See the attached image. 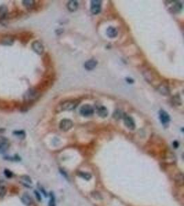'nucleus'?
Returning <instances> with one entry per match:
<instances>
[{
	"instance_id": "nucleus-1",
	"label": "nucleus",
	"mask_w": 184,
	"mask_h": 206,
	"mask_svg": "<svg viewBox=\"0 0 184 206\" xmlns=\"http://www.w3.org/2000/svg\"><path fill=\"white\" fill-rule=\"evenodd\" d=\"M142 74L146 81L152 86H156V87L162 81L159 74L153 68H146L142 72Z\"/></svg>"
},
{
	"instance_id": "nucleus-2",
	"label": "nucleus",
	"mask_w": 184,
	"mask_h": 206,
	"mask_svg": "<svg viewBox=\"0 0 184 206\" xmlns=\"http://www.w3.org/2000/svg\"><path fill=\"white\" fill-rule=\"evenodd\" d=\"M80 100L77 99H72L65 100L63 102H60V104L57 106L58 111H72L75 109L77 106L80 104Z\"/></svg>"
},
{
	"instance_id": "nucleus-3",
	"label": "nucleus",
	"mask_w": 184,
	"mask_h": 206,
	"mask_svg": "<svg viewBox=\"0 0 184 206\" xmlns=\"http://www.w3.org/2000/svg\"><path fill=\"white\" fill-rule=\"evenodd\" d=\"M39 97V92L35 88L29 89L24 95V100L26 103L34 102Z\"/></svg>"
},
{
	"instance_id": "nucleus-4",
	"label": "nucleus",
	"mask_w": 184,
	"mask_h": 206,
	"mask_svg": "<svg viewBox=\"0 0 184 206\" xmlns=\"http://www.w3.org/2000/svg\"><path fill=\"white\" fill-rule=\"evenodd\" d=\"M167 9L173 14H177L180 13L182 10V3L178 1H165Z\"/></svg>"
},
{
	"instance_id": "nucleus-5",
	"label": "nucleus",
	"mask_w": 184,
	"mask_h": 206,
	"mask_svg": "<svg viewBox=\"0 0 184 206\" xmlns=\"http://www.w3.org/2000/svg\"><path fill=\"white\" fill-rule=\"evenodd\" d=\"M156 90L159 92L160 94L164 96H168L170 94V89L168 85V82L166 81H161L159 85L156 87Z\"/></svg>"
},
{
	"instance_id": "nucleus-6",
	"label": "nucleus",
	"mask_w": 184,
	"mask_h": 206,
	"mask_svg": "<svg viewBox=\"0 0 184 206\" xmlns=\"http://www.w3.org/2000/svg\"><path fill=\"white\" fill-rule=\"evenodd\" d=\"M80 113L84 117L90 116L94 113V109L90 104H84L80 108Z\"/></svg>"
},
{
	"instance_id": "nucleus-7",
	"label": "nucleus",
	"mask_w": 184,
	"mask_h": 206,
	"mask_svg": "<svg viewBox=\"0 0 184 206\" xmlns=\"http://www.w3.org/2000/svg\"><path fill=\"white\" fill-rule=\"evenodd\" d=\"M101 1L100 0H92L91 1L90 10L93 15H97L101 12Z\"/></svg>"
},
{
	"instance_id": "nucleus-8",
	"label": "nucleus",
	"mask_w": 184,
	"mask_h": 206,
	"mask_svg": "<svg viewBox=\"0 0 184 206\" xmlns=\"http://www.w3.org/2000/svg\"><path fill=\"white\" fill-rule=\"evenodd\" d=\"M73 126V122L72 120L68 119H63L60 122L59 128L63 131H68Z\"/></svg>"
},
{
	"instance_id": "nucleus-9",
	"label": "nucleus",
	"mask_w": 184,
	"mask_h": 206,
	"mask_svg": "<svg viewBox=\"0 0 184 206\" xmlns=\"http://www.w3.org/2000/svg\"><path fill=\"white\" fill-rule=\"evenodd\" d=\"M159 118L160 121L163 125L168 124V123L170 121V117L169 114L164 110H160L159 111Z\"/></svg>"
},
{
	"instance_id": "nucleus-10",
	"label": "nucleus",
	"mask_w": 184,
	"mask_h": 206,
	"mask_svg": "<svg viewBox=\"0 0 184 206\" xmlns=\"http://www.w3.org/2000/svg\"><path fill=\"white\" fill-rule=\"evenodd\" d=\"M123 121H124L125 126L130 130L135 129V122L132 117L128 116H125L123 117Z\"/></svg>"
},
{
	"instance_id": "nucleus-11",
	"label": "nucleus",
	"mask_w": 184,
	"mask_h": 206,
	"mask_svg": "<svg viewBox=\"0 0 184 206\" xmlns=\"http://www.w3.org/2000/svg\"><path fill=\"white\" fill-rule=\"evenodd\" d=\"M32 48L37 54H42L44 52V47L39 41H34L32 43Z\"/></svg>"
},
{
	"instance_id": "nucleus-12",
	"label": "nucleus",
	"mask_w": 184,
	"mask_h": 206,
	"mask_svg": "<svg viewBox=\"0 0 184 206\" xmlns=\"http://www.w3.org/2000/svg\"><path fill=\"white\" fill-rule=\"evenodd\" d=\"M79 7L78 1H75V0H71L69 1L67 3V8L70 12H75L76 11Z\"/></svg>"
},
{
	"instance_id": "nucleus-13",
	"label": "nucleus",
	"mask_w": 184,
	"mask_h": 206,
	"mask_svg": "<svg viewBox=\"0 0 184 206\" xmlns=\"http://www.w3.org/2000/svg\"><path fill=\"white\" fill-rule=\"evenodd\" d=\"M97 65V61L94 59L88 60L84 63V68L86 69L87 70H92L95 68V67Z\"/></svg>"
},
{
	"instance_id": "nucleus-14",
	"label": "nucleus",
	"mask_w": 184,
	"mask_h": 206,
	"mask_svg": "<svg viewBox=\"0 0 184 206\" xmlns=\"http://www.w3.org/2000/svg\"><path fill=\"white\" fill-rule=\"evenodd\" d=\"M22 202L26 206H30L32 203V199L28 194L25 193L22 197Z\"/></svg>"
},
{
	"instance_id": "nucleus-15",
	"label": "nucleus",
	"mask_w": 184,
	"mask_h": 206,
	"mask_svg": "<svg viewBox=\"0 0 184 206\" xmlns=\"http://www.w3.org/2000/svg\"><path fill=\"white\" fill-rule=\"evenodd\" d=\"M106 34H107L108 37L110 38H115L117 36L118 31L115 28V27L110 26L108 27L107 31H106Z\"/></svg>"
},
{
	"instance_id": "nucleus-16",
	"label": "nucleus",
	"mask_w": 184,
	"mask_h": 206,
	"mask_svg": "<svg viewBox=\"0 0 184 206\" xmlns=\"http://www.w3.org/2000/svg\"><path fill=\"white\" fill-rule=\"evenodd\" d=\"M97 114L98 116L101 117V118H105L108 116V109H106V107H105L104 106H101L100 107L97 109Z\"/></svg>"
},
{
	"instance_id": "nucleus-17",
	"label": "nucleus",
	"mask_w": 184,
	"mask_h": 206,
	"mask_svg": "<svg viewBox=\"0 0 184 206\" xmlns=\"http://www.w3.org/2000/svg\"><path fill=\"white\" fill-rule=\"evenodd\" d=\"M8 144L7 141L0 140V154L4 152L8 148Z\"/></svg>"
},
{
	"instance_id": "nucleus-18",
	"label": "nucleus",
	"mask_w": 184,
	"mask_h": 206,
	"mask_svg": "<svg viewBox=\"0 0 184 206\" xmlns=\"http://www.w3.org/2000/svg\"><path fill=\"white\" fill-rule=\"evenodd\" d=\"M14 42V39L12 37H6L1 41V44L4 45H11Z\"/></svg>"
},
{
	"instance_id": "nucleus-19",
	"label": "nucleus",
	"mask_w": 184,
	"mask_h": 206,
	"mask_svg": "<svg viewBox=\"0 0 184 206\" xmlns=\"http://www.w3.org/2000/svg\"><path fill=\"white\" fill-rule=\"evenodd\" d=\"M22 3L26 8L30 9V8H33L35 6V1H32V0H24V1H22Z\"/></svg>"
},
{
	"instance_id": "nucleus-20",
	"label": "nucleus",
	"mask_w": 184,
	"mask_h": 206,
	"mask_svg": "<svg viewBox=\"0 0 184 206\" xmlns=\"http://www.w3.org/2000/svg\"><path fill=\"white\" fill-rule=\"evenodd\" d=\"M8 13L7 7L6 6H0V19H4Z\"/></svg>"
},
{
	"instance_id": "nucleus-21",
	"label": "nucleus",
	"mask_w": 184,
	"mask_h": 206,
	"mask_svg": "<svg viewBox=\"0 0 184 206\" xmlns=\"http://www.w3.org/2000/svg\"><path fill=\"white\" fill-rule=\"evenodd\" d=\"M172 102H173V104H174V105H181V99L179 95L174 96L173 98H172Z\"/></svg>"
},
{
	"instance_id": "nucleus-22",
	"label": "nucleus",
	"mask_w": 184,
	"mask_h": 206,
	"mask_svg": "<svg viewBox=\"0 0 184 206\" xmlns=\"http://www.w3.org/2000/svg\"><path fill=\"white\" fill-rule=\"evenodd\" d=\"M78 175L82 178H83L84 179L86 180H90L91 177H92V175H91L90 173H84V172H80V173H79Z\"/></svg>"
},
{
	"instance_id": "nucleus-23",
	"label": "nucleus",
	"mask_w": 184,
	"mask_h": 206,
	"mask_svg": "<svg viewBox=\"0 0 184 206\" xmlns=\"http://www.w3.org/2000/svg\"><path fill=\"white\" fill-rule=\"evenodd\" d=\"M50 201L49 203V206H56L55 204V197L54 194L53 192H51L50 193Z\"/></svg>"
},
{
	"instance_id": "nucleus-24",
	"label": "nucleus",
	"mask_w": 184,
	"mask_h": 206,
	"mask_svg": "<svg viewBox=\"0 0 184 206\" xmlns=\"http://www.w3.org/2000/svg\"><path fill=\"white\" fill-rule=\"evenodd\" d=\"M13 134L15 135V136H18L20 138H24L26 133L24 130H15V131L13 132Z\"/></svg>"
},
{
	"instance_id": "nucleus-25",
	"label": "nucleus",
	"mask_w": 184,
	"mask_h": 206,
	"mask_svg": "<svg viewBox=\"0 0 184 206\" xmlns=\"http://www.w3.org/2000/svg\"><path fill=\"white\" fill-rule=\"evenodd\" d=\"M22 179L24 180V181L28 183V184H31L32 183V180L30 179V177L27 176V175H23V176L21 177Z\"/></svg>"
},
{
	"instance_id": "nucleus-26",
	"label": "nucleus",
	"mask_w": 184,
	"mask_h": 206,
	"mask_svg": "<svg viewBox=\"0 0 184 206\" xmlns=\"http://www.w3.org/2000/svg\"><path fill=\"white\" fill-rule=\"evenodd\" d=\"M6 193V188L4 186H1L0 185V198L4 197Z\"/></svg>"
},
{
	"instance_id": "nucleus-27",
	"label": "nucleus",
	"mask_w": 184,
	"mask_h": 206,
	"mask_svg": "<svg viewBox=\"0 0 184 206\" xmlns=\"http://www.w3.org/2000/svg\"><path fill=\"white\" fill-rule=\"evenodd\" d=\"M4 175L7 178H11L13 177V173L8 169H6L4 171Z\"/></svg>"
},
{
	"instance_id": "nucleus-28",
	"label": "nucleus",
	"mask_w": 184,
	"mask_h": 206,
	"mask_svg": "<svg viewBox=\"0 0 184 206\" xmlns=\"http://www.w3.org/2000/svg\"><path fill=\"white\" fill-rule=\"evenodd\" d=\"M34 193H35V197H36V198H37V201H42V197H41L40 194H39L37 191H36V190L35 191H34Z\"/></svg>"
},
{
	"instance_id": "nucleus-29",
	"label": "nucleus",
	"mask_w": 184,
	"mask_h": 206,
	"mask_svg": "<svg viewBox=\"0 0 184 206\" xmlns=\"http://www.w3.org/2000/svg\"><path fill=\"white\" fill-rule=\"evenodd\" d=\"M173 144H174V145H175V147H177V146H179V144H177V142H175Z\"/></svg>"
}]
</instances>
